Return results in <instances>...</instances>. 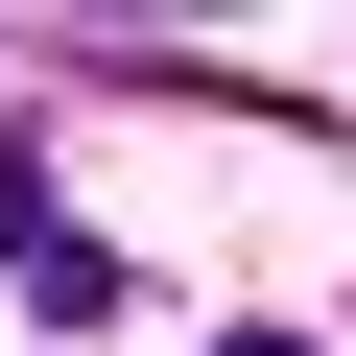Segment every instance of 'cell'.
Wrapping results in <instances>:
<instances>
[{
	"instance_id": "obj_1",
	"label": "cell",
	"mask_w": 356,
	"mask_h": 356,
	"mask_svg": "<svg viewBox=\"0 0 356 356\" xmlns=\"http://www.w3.org/2000/svg\"><path fill=\"white\" fill-rule=\"evenodd\" d=\"M0 285H24L48 332H95V309H119V261H95L72 214H48V166H24V143H0Z\"/></svg>"
},
{
	"instance_id": "obj_2",
	"label": "cell",
	"mask_w": 356,
	"mask_h": 356,
	"mask_svg": "<svg viewBox=\"0 0 356 356\" xmlns=\"http://www.w3.org/2000/svg\"><path fill=\"white\" fill-rule=\"evenodd\" d=\"M214 356H309V332H214Z\"/></svg>"
}]
</instances>
